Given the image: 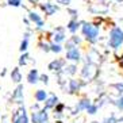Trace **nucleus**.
Instances as JSON below:
<instances>
[{
	"label": "nucleus",
	"mask_w": 123,
	"mask_h": 123,
	"mask_svg": "<svg viewBox=\"0 0 123 123\" xmlns=\"http://www.w3.org/2000/svg\"><path fill=\"white\" fill-rule=\"evenodd\" d=\"M123 43V30L120 27H114L110 31V46L112 49H118Z\"/></svg>",
	"instance_id": "1"
},
{
	"label": "nucleus",
	"mask_w": 123,
	"mask_h": 123,
	"mask_svg": "<svg viewBox=\"0 0 123 123\" xmlns=\"http://www.w3.org/2000/svg\"><path fill=\"white\" fill-rule=\"evenodd\" d=\"M83 34L85 35L89 42H96V38H98V34H99V30L98 27L89 25V23H84L83 26Z\"/></svg>",
	"instance_id": "2"
},
{
	"label": "nucleus",
	"mask_w": 123,
	"mask_h": 123,
	"mask_svg": "<svg viewBox=\"0 0 123 123\" xmlns=\"http://www.w3.org/2000/svg\"><path fill=\"white\" fill-rule=\"evenodd\" d=\"M98 74V66L95 65V64H85L83 68V70H81V76L84 77V79H93L95 76Z\"/></svg>",
	"instance_id": "3"
},
{
	"label": "nucleus",
	"mask_w": 123,
	"mask_h": 123,
	"mask_svg": "<svg viewBox=\"0 0 123 123\" xmlns=\"http://www.w3.org/2000/svg\"><path fill=\"white\" fill-rule=\"evenodd\" d=\"M49 120V114H47V110H39V111H35L31 114V122L33 123H46Z\"/></svg>",
	"instance_id": "4"
},
{
	"label": "nucleus",
	"mask_w": 123,
	"mask_h": 123,
	"mask_svg": "<svg viewBox=\"0 0 123 123\" xmlns=\"http://www.w3.org/2000/svg\"><path fill=\"white\" fill-rule=\"evenodd\" d=\"M12 123H29V116L26 114L25 107L20 108L19 111H16V114L12 118Z\"/></svg>",
	"instance_id": "5"
},
{
	"label": "nucleus",
	"mask_w": 123,
	"mask_h": 123,
	"mask_svg": "<svg viewBox=\"0 0 123 123\" xmlns=\"http://www.w3.org/2000/svg\"><path fill=\"white\" fill-rule=\"evenodd\" d=\"M64 65H65V61H64V60H54V61H51L50 64H49L47 68L50 69L51 72H60V70L64 68Z\"/></svg>",
	"instance_id": "6"
},
{
	"label": "nucleus",
	"mask_w": 123,
	"mask_h": 123,
	"mask_svg": "<svg viewBox=\"0 0 123 123\" xmlns=\"http://www.w3.org/2000/svg\"><path fill=\"white\" fill-rule=\"evenodd\" d=\"M66 60H70V61H80V51L77 50V47L74 49H70V50L66 51Z\"/></svg>",
	"instance_id": "7"
},
{
	"label": "nucleus",
	"mask_w": 123,
	"mask_h": 123,
	"mask_svg": "<svg viewBox=\"0 0 123 123\" xmlns=\"http://www.w3.org/2000/svg\"><path fill=\"white\" fill-rule=\"evenodd\" d=\"M92 104L89 99H83L80 100L79 103L76 104V112H81V111H87V108Z\"/></svg>",
	"instance_id": "8"
},
{
	"label": "nucleus",
	"mask_w": 123,
	"mask_h": 123,
	"mask_svg": "<svg viewBox=\"0 0 123 123\" xmlns=\"http://www.w3.org/2000/svg\"><path fill=\"white\" fill-rule=\"evenodd\" d=\"M12 99H14L16 103H22L23 101V87L22 85H18V88L14 91V93H12Z\"/></svg>",
	"instance_id": "9"
},
{
	"label": "nucleus",
	"mask_w": 123,
	"mask_h": 123,
	"mask_svg": "<svg viewBox=\"0 0 123 123\" xmlns=\"http://www.w3.org/2000/svg\"><path fill=\"white\" fill-rule=\"evenodd\" d=\"M57 104H58V98L55 95H50V98H47V100L45 101V108L46 110L54 108Z\"/></svg>",
	"instance_id": "10"
},
{
	"label": "nucleus",
	"mask_w": 123,
	"mask_h": 123,
	"mask_svg": "<svg viewBox=\"0 0 123 123\" xmlns=\"http://www.w3.org/2000/svg\"><path fill=\"white\" fill-rule=\"evenodd\" d=\"M38 80H39V74H38V70L37 69H31L27 74V81L30 84H37L38 83Z\"/></svg>",
	"instance_id": "11"
},
{
	"label": "nucleus",
	"mask_w": 123,
	"mask_h": 123,
	"mask_svg": "<svg viewBox=\"0 0 123 123\" xmlns=\"http://www.w3.org/2000/svg\"><path fill=\"white\" fill-rule=\"evenodd\" d=\"M42 10L45 11V14H46V15H53L55 11H58V7H57V6H54V4L46 3V4L42 6Z\"/></svg>",
	"instance_id": "12"
},
{
	"label": "nucleus",
	"mask_w": 123,
	"mask_h": 123,
	"mask_svg": "<svg viewBox=\"0 0 123 123\" xmlns=\"http://www.w3.org/2000/svg\"><path fill=\"white\" fill-rule=\"evenodd\" d=\"M35 100L38 101V103H43V101L47 100V93L46 91L43 89H38L35 92Z\"/></svg>",
	"instance_id": "13"
},
{
	"label": "nucleus",
	"mask_w": 123,
	"mask_h": 123,
	"mask_svg": "<svg viewBox=\"0 0 123 123\" xmlns=\"http://www.w3.org/2000/svg\"><path fill=\"white\" fill-rule=\"evenodd\" d=\"M80 89V83L77 81V80H69V92L70 93H76V92H79Z\"/></svg>",
	"instance_id": "14"
},
{
	"label": "nucleus",
	"mask_w": 123,
	"mask_h": 123,
	"mask_svg": "<svg viewBox=\"0 0 123 123\" xmlns=\"http://www.w3.org/2000/svg\"><path fill=\"white\" fill-rule=\"evenodd\" d=\"M11 79L14 83L19 84L20 81H22V74H20V70H19V68H15L14 70L11 72Z\"/></svg>",
	"instance_id": "15"
},
{
	"label": "nucleus",
	"mask_w": 123,
	"mask_h": 123,
	"mask_svg": "<svg viewBox=\"0 0 123 123\" xmlns=\"http://www.w3.org/2000/svg\"><path fill=\"white\" fill-rule=\"evenodd\" d=\"M30 19H31L33 22H35L37 25H38V29H41V27L43 26V22L41 20V18L38 16V14H35V12H30Z\"/></svg>",
	"instance_id": "16"
},
{
	"label": "nucleus",
	"mask_w": 123,
	"mask_h": 123,
	"mask_svg": "<svg viewBox=\"0 0 123 123\" xmlns=\"http://www.w3.org/2000/svg\"><path fill=\"white\" fill-rule=\"evenodd\" d=\"M77 27H79V22H76V20H70L69 25H68V29H69L70 33H76Z\"/></svg>",
	"instance_id": "17"
},
{
	"label": "nucleus",
	"mask_w": 123,
	"mask_h": 123,
	"mask_svg": "<svg viewBox=\"0 0 123 123\" xmlns=\"http://www.w3.org/2000/svg\"><path fill=\"white\" fill-rule=\"evenodd\" d=\"M98 110H99V105H96V104H91L89 107L87 108V112L89 114V115H95V114L98 112Z\"/></svg>",
	"instance_id": "18"
},
{
	"label": "nucleus",
	"mask_w": 123,
	"mask_h": 123,
	"mask_svg": "<svg viewBox=\"0 0 123 123\" xmlns=\"http://www.w3.org/2000/svg\"><path fill=\"white\" fill-rule=\"evenodd\" d=\"M64 38H65V35H64V33H62V30H60L58 33L54 34V41L55 42H61V41H64Z\"/></svg>",
	"instance_id": "19"
},
{
	"label": "nucleus",
	"mask_w": 123,
	"mask_h": 123,
	"mask_svg": "<svg viewBox=\"0 0 123 123\" xmlns=\"http://www.w3.org/2000/svg\"><path fill=\"white\" fill-rule=\"evenodd\" d=\"M64 73H65V74H74V73H76V66L74 65L66 66V69L64 70Z\"/></svg>",
	"instance_id": "20"
},
{
	"label": "nucleus",
	"mask_w": 123,
	"mask_h": 123,
	"mask_svg": "<svg viewBox=\"0 0 123 123\" xmlns=\"http://www.w3.org/2000/svg\"><path fill=\"white\" fill-rule=\"evenodd\" d=\"M50 50L54 51V53H61V51H62V47L60 46L58 43H53V45L50 46Z\"/></svg>",
	"instance_id": "21"
},
{
	"label": "nucleus",
	"mask_w": 123,
	"mask_h": 123,
	"mask_svg": "<svg viewBox=\"0 0 123 123\" xmlns=\"http://www.w3.org/2000/svg\"><path fill=\"white\" fill-rule=\"evenodd\" d=\"M118 122H119V119L115 118L114 115H111V116H108V118H105L103 123H118Z\"/></svg>",
	"instance_id": "22"
},
{
	"label": "nucleus",
	"mask_w": 123,
	"mask_h": 123,
	"mask_svg": "<svg viewBox=\"0 0 123 123\" xmlns=\"http://www.w3.org/2000/svg\"><path fill=\"white\" fill-rule=\"evenodd\" d=\"M27 46H29V39H23L22 41V43H20V47H19V49H20V51H26L27 50Z\"/></svg>",
	"instance_id": "23"
},
{
	"label": "nucleus",
	"mask_w": 123,
	"mask_h": 123,
	"mask_svg": "<svg viewBox=\"0 0 123 123\" xmlns=\"http://www.w3.org/2000/svg\"><path fill=\"white\" fill-rule=\"evenodd\" d=\"M27 58H29V54L25 53L22 57L19 58V65H26V64H27Z\"/></svg>",
	"instance_id": "24"
},
{
	"label": "nucleus",
	"mask_w": 123,
	"mask_h": 123,
	"mask_svg": "<svg viewBox=\"0 0 123 123\" xmlns=\"http://www.w3.org/2000/svg\"><path fill=\"white\" fill-rule=\"evenodd\" d=\"M115 105L120 110V111H123V96H120V98L115 101Z\"/></svg>",
	"instance_id": "25"
},
{
	"label": "nucleus",
	"mask_w": 123,
	"mask_h": 123,
	"mask_svg": "<svg viewBox=\"0 0 123 123\" xmlns=\"http://www.w3.org/2000/svg\"><path fill=\"white\" fill-rule=\"evenodd\" d=\"M8 4L14 6V7H19L20 6V0H8Z\"/></svg>",
	"instance_id": "26"
},
{
	"label": "nucleus",
	"mask_w": 123,
	"mask_h": 123,
	"mask_svg": "<svg viewBox=\"0 0 123 123\" xmlns=\"http://www.w3.org/2000/svg\"><path fill=\"white\" fill-rule=\"evenodd\" d=\"M39 80L42 81V83H45V84H47V83H49V77H47L46 74H42V76L39 77Z\"/></svg>",
	"instance_id": "27"
},
{
	"label": "nucleus",
	"mask_w": 123,
	"mask_h": 123,
	"mask_svg": "<svg viewBox=\"0 0 123 123\" xmlns=\"http://www.w3.org/2000/svg\"><path fill=\"white\" fill-rule=\"evenodd\" d=\"M112 87L116 88V89L119 91V92H123V84H114Z\"/></svg>",
	"instance_id": "28"
},
{
	"label": "nucleus",
	"mask_w": 123,
	"mask_h": 123,
	"mask_svg": "<svg viewBox=\"0 0 123 123\" xmlns=\"http://www.w3.org/2000/svg\"><path fill=\"white\" fill-rule=\"evenodd\" d=\"M41 47H42V50H45V51H50V46H47V45L41 43Z\"/></svg>",
	"instance_id": "29"
},
{
	"label": "nucleus",
	"mask_w": 123,
	"mask_h": 123,
	"mask_svg": "<svg viewBox=\"0 0 123 123\" xmlns=\"http://www.w3.org/2000/svg\"><path fill=\"white\" fill-rule=\"evenodd\" d=\"M57 3H60V4H69L70 3V0H57Z\"/></svg>",
	"instance_id": "30"
},
{
	"label": "nucleus",
	"mask_w": 123,
	"mask_h": 123,
	"mask_svg": "<svg viewBox=\"0 0 123 123\" xmlns=\"http://www.w3.org/2000/svg\"><path fill=\"white\" fill-rule=\"evenodd\" d=\"M69 14H72V16H76L77 11H74V10H69Z\"/></svg>",
	"instance_id": "31"
},
{
	"label": "nucleus",
	"mask_w": 123,
	"mask_h": 123,
	"mask_svg": "<svg viewBox=\"0 0 123 123\" xmlns=\"http://www.w3.org/2000/svg\"><path fill=\"white\" fill-rule=\"evenodd\" d=\"M120 65L123 66V55H122V60H120Z\"/></svg>",
	"instance_id": "32"
},
{
	"label": "nucleus",
	"mask_w": 123,
	"mask_h": 123,
	"mask_svg": "<svg viewBox=\"0 0 123 123\" xmlns=\"http://www.w3.org/2000/svg\"><path fill=\"white\" fill-rule=\"evenodd\" d=\"M30 1H31V3H35V1H38V0H30Z\"/></svg>",
	"instance_id": "33"
},
{
	"label": "nucleus",
	"mask_w": 123,
	"mask_h": 123,
	"mask_svg": "<svg viewBox=\"0 0 123 123\" xmlns=\"http://www.w3.org/2000/svg\"><path fill=\"white\" fill-rule=\"evenodd\" d=\"M119 122H123V118H120V119H119Z\"/></svg>",
	"instance_id": "34"
},
{
	"label": "nucleus",
	"mask_w": 123,
	"mask_h": 123,
	"mask_svg": "<svg viewBox=\"0 0 123 123\" xmlns=\"http://www.w3.org/2000/svg\"><path fill=\"white\" fill-rule=\"evenodd\" d=\"M91 123H100V122H96V120H95V122H91Z\"/></svg>",
	"instance_id": "35"
},
{
	"label": "nucleus",
	"mask_w": 123,
	"mask_h": 123,
	"mask_svg": "<svg viewBox=\"0 0 123 123\" xmlns=\"http://www.w3.org/2000/svg\"><path fill=\"white\" fill-rule=\"evenodd\" d=\"M46 123H49V122H46Z\"/></svg>",
	"instance_id": "36"
}]
</instances>
